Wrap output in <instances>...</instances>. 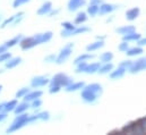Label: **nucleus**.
Wrapping results in <instances>:
<instances>
[{"mask_svg":"<svg viewBox=\"0 0 146 135\" xmlns=\"http://www.w3.org/2000/svg\"><path fill=\"white\" fill-rule=\"evenodd\" d=\"M79 92L82 101L87 104H94L103 93V86L100 83H90L85 84V86Z\"/></svg>","mask_w":146,"mask_h":135,"instance_id":"f257e3e1","label":"nucleus"},{"mask_svg":"<svg viewBox=\"0 0 146 135\" xmlns=\"http://www.w3.org/2000/svg\"><path fill=\"white\" fill-rule=\"evenodd\" d=\"M29 117H30V114L29 112H23V114L16 115V117L14 118V120L11 122V124L7 127L6 133L7 134H11V133L18 132L19 130H22L26 125H30L29 124Z\"/></svg>","mask_w":146,"mask_h":135,"instance_id":"f03ea898","label":"nucleus"},{"mask_svg":"<svg viewBox=\"0 0 146 135\" xmlns=\"http://www.w3.org/2000/svg\"><path fill=\"white\" fill-rule=\"evenodd\" d=\"M73 50H74L73 42H69V43H67L66 45H64V47L60 49V51L57 53L56 64H57V65H64V64L70 58V56L73 55Z\"/></svg>","mask_w":146,"mask_h":135,"instance_id":"7ed1b4c3","label":"nucleus"},{"mask_svg":"<svg viewBox=\"0 0 146 135\" xmlns=\"http://www.w3.org/2000/svg\"><path fill=\"white\" fill-rule=\"evenodd\" d=\"M74 80L67 74L65 73H57L56 75H53L50 78V83L49 84H57L59 86H61L62 89H65L67 85H69Z\"/></svg>","mask_w":146,"mask_h":135,"instance_id":"20e7f679","label":"nucleus"},{"mask_svg":"<svg viewBox=\"0 0 146 135\" xmlns=\"http://www.w3.org/2000/svg\"><path fill=\"white\" fill-rule=\"evenodd\" d=\"M146 70V57H137L136 60H133V64L128 69V73L136 75Z\"/></svg>","mask_w":146,"mask_h":135,"instance_id":"39448f33","label":"nucleus"},{"mask_svg":"<svg viewBox=\"0 0 146 135\" xmlns=\"http://www.w3.org/2000/svg\"><path fill=\"white\" fill-rule=\"evenodd\" d=\"M50 83V78L45 75H36L33 76L30 81V86L32 89H42L45 88L46 85H49Z\"/></svg>","mask_w":146,"mask_h":135,"instance_id":"423d86ee","label":"nucleus"},{"mask_svg":"<svg viewBox=\"0 0 146 135\" xmlns=\"http://www.w3.org/2000/svg\"><path fill=\"white\" fill-rule=\"evenodd\" d=\"M51 118V114L49 111H35V114L33 115H30L29 117V124H35V123H38V122H48L50 120Z\"/></svg>","mask_w":146,"mask_h":135,"instance_id":"0eeeda50","label":"nucleus"},{"mask_svg":"<svg viewBox=\"0 0 146 135\" xmlns=\"http://www.w3.org/2000/svg\"><path fill=\"white\" fill-rule=\"evenodd\" d=\"M18 45L21 47L22 50L27 51V50H31V49L35 48L36 45H38V43H37L35 35H32V36H23V39L21 40Z\"/></svg>","mask_w":146,"mask_h":135,"instance_id":"6e6552de","label":"nucleus"},{"mask_svg":"<svg viewBox=\"0 0 146 135\" xmlns=\"http://www.w3.org/2000/svg\"><path fill=\"white\" fill-rule=\"evenodd\" d=\"M119 9V5L115 3H111V2H102L100 5V9H99V15L101 16H106V15H111L112 13H114L115 10Z\"/></svg>","mask_w":146,"mask_h":135,"instance_id":"1a4fd4ad","label":"nucleus"},{"mask_svg":"<svg viewBox=\"0 0 146 135\" xmlns=\"http://www.w3.org/2000/svg\"><path fill=\"white\" fill-rule=\"evenodd\" d=\"M127 73V69L121 66H118V67H114L111 72L109 73V78L111 81H118V80H121Z\"/></svg>","mask_w":146,"mask_h":135,"instance_id":"9d476101","label":"nucleus"},{"mask_svg":"<svg viewBox=\"0 0 146 135\" xmlns=\"http://www.w3.org/2000/svg\"><path fill=\"white\" fill-rule=\"evenodd\" d=\"M85 5H86V0H68V2H67V9L70 13H76L82 7H84Z\"/></svg>","mask_w":146,"mask_h":135,"instance_id":"9b49d317","label":"nucleus"},{"mask_svg":"<svg viewBox=\"0 0 146 135\" xmlns=\"http://www.w3.org/2000/svg\"><path fill=\"white\" fill-rule=\"evenodd\" d=\"M139 15H141V8L139 7H131V8L126 10L125 17L128 22H134L139 17Z\"/></svg>","mask_w":146,"mask_h":135,"instance_id":"f8f14e48","label":"nucleus"},{"mask_svg":"<svg viewBox=\"0 0 146 135\" xmlns=\"http://www.w3.org/2000/svg\"><path fill=\"white\" fill-rule=\"evenodd\" d=\"M104 45H106V41L104 40H98V39H95V41L88 43L85 49H86L87 52H95V51L101 50Z\"/></svg>","mask_w":146,"mask_h":135,"instance_id":"ddd939ff","label":"nucleus"},{"mask_svg":"<svg viewBox=\"0 0 146 135\" xmlns=\"http://www.w3.org/2000/svg\"><path fill=\"white\" fill-rule=\"evenodd\" d=\"M84 86H85V82H83V81H73L64 90L66 92H68V93H75V92H79Z\"/></svg>","mask_w":146,"mask_h":135,"instance_id":"4468645a","label":"nucleus"},{"mask_svg":"<svg viewBox=\"0 0 146 135\" xmlns=\"http://www.w3.org/2000/svg\"><path fill=\"white\" fill-rule=\"evenodd\" d=\"M127 57L129 58H137V57H141L143 53H144V48L143 47H139V45H134V47H129V49L125 52Z\"/></svg>","mask_w":146,"mask_h":135,"instance_id":"2eb2a0df","label":"nucleus"},{"mask_svg":"<svg viewBox=\"0 0 146 135\" xmlns=\"http://www.w3.org/2000/svg\"><path fill=\"white\" fill-rule=\"evenodd\" d=\"M52 8H53L52 2H51V1L45 0V1H44V2L38 7V9L36 10V14L38 15V16H48Z\"/></svg>","mask_w":146,"mask_h":135,"instance_id":"dca6fc26","label":"nucleus"},{"mask_svg":"<svg viewBox=\"0 0 146 135\" xmlns=\"http://www.w3.org/2000/svg\"><path fill=\"white\" fill-rule=\"evenodd\" d=\"M34 35H35V37H36L38 45L50 42V41L52 40V37H53V33H52L51 31H45V32H43V33H36V34H34Z\"/></svg>","mask_w":146,"mask_h":135,"instance_id":"f3484780","label":"nucleus"},{"mask_svg":"<svg viewBox=\"0 0 146 135\" xmlns=\"http://www.w3.org/2000/svg\"><path fill=\"white\" fill-rule=\"evenodd\" d=\"M42 96H43V91H42V90H40V89H34V90H30L29 93L23 98V100L27 102H32L33 100H35V99L42 98Z\"/></svg>","mask_w":146,"mask_h":135,"instance_id":"a211bd4d","label":"nucleus"},{"mask_svg":"<svg viewBox=\"0 0 146 135\" xmlns=\"http://www.w3.org/2000/svg\"><path fill=\"white\" fill-rule=\"evenodd\" d=\"M95 58V55L93 52H84L82 55H78L75 59H74V65H77L79 63H84V61H91Z\"/></svg>","mask_w":146,"mask_h":135,"instance_id":"6ab92c4d","label":"nucleus"},{"mask_svg":"<svg viewBox=\"0 0 146 135\" xmlns=\"http://www.w3.org/2000/svg\"><path fill=\"white\" fill-rule=\"evenodd\" d=\"M22 61H23V59H22V57H10L6 63H5V69H14V68H16L17 66H19L21 64H22Z\"/></svg>","mask_w":146,"mask_h":135,"instance_id":"aec40b11","label":"nucleus"},{"mask_svg":"<svg viewBox=\"0 0 146 135\" xmlns=\"http://www.w3.org/2000/svg\"><path fill=\"white\" fill-rule=\"evenodd\" d=\"M87 19H88L87 13L83 11V10L82 11L78 10V13L76 14V16L74 18V23H75V25H82V24H85L87 22Z\"/></svg>","mask_w":146,"mask_h":135,"instance_id":"412c9836","label":"nucleus"},{"mask_svg":"<svg viewBox=\"0 0 146 135\" xmlns=\"http://www.w3.org/2000/svg\"><path fill=\"white\" fill-rule=\"evenodd\" d=\"M29 109H31V104H30V102L24 101V100H23L22 102H18V103H17V106H16V108H15V110H14V114H15V115H18V114L27 112Z\"/></svg>","mask_w":146,"mask_h":135,"instance_id":"4be33fe9","label":"nucleus"},{"mask_svg":"<svg viewBox=\"0 0 146 135\" xmlns=\"http://www.w3.org/2000/svg\"><path fill=\"white\" fill-rule=\"evenodd\" d=\"M101 63L100 61H88L87 63V66H86V70H85V74L87 75H93V74H98V70L100 68Z\"/></svg>","mask_w":146,"mask_h":135,"instance_id":"5701e85b","label":"nucleus"},{"mask_svg":"<svg viewBox=\"0 0 146 135\" xmlns=\"http://www.w3.org/2000/svg\"><path fill=\"white\" fill-rule=\"evenodd\" d=\"M114 68V65L112 64V61L110 63H101L100 68L98 70L99 75H109V73Z\"/></svg>","mask_w":146,"mask_h":135,"instance_id":"b1692460","label":"nucleus"},{"mask_svg":"<svg viewBox=\"0 0 146 135\" xmlns=\"http://www.w3.org/2000/svg\"><path fill=\"white\" fill-rule=\"evenodd\" d=\"M99 9H100V5L90 2V5L86 7V13H87L88 17H95L99 15Z\"/></svg>","mask_w":146,"mask_h":135,"instance_id":"393cba45","label":"nucleus"},{"mask_svg":"<svg viewBox=\"0 0 146 135\" xmlns=\"http://www.w3.org/2000/svg\"><path fill=\"white\" fill-rule=\"evenodd\" d=\"M135 124H136L135 120H130V122H128L127 124H125V125L120 128V131H121L122 135H133Z\"/></svg>","mask_w":146,"mask_h":135,"instance_id":"a878e982","label":"nucleus"},{"mask_svg":"<svg viewBox=\"0 0 146 135\" xmlns=\"http://www.w3.org/2000/svg\"><path fill=\"white\" fill-rule=\"evenodd\" d=\"M135 31H136L135 25H122V26L115 29V32L118 34H120L121 36L128 33H131V32H135Z\"/></svg>","mask_w":146,"mask_h":135,"instance_id":"bb28decb","label":"nucleus"},{"mask_svg":"<svg viewBox=\"0 0 146 135\" xmlns=\"http://www.w3.org/2000/svg\"><path fill=\"white\" fill-rule=\"evenodd\" d=\"M142 37V34L138 33L137 31L135 32H131V33H128L126 35H122V40L123 41H127V42H137L139 39Z\"/></svg>","mask_w":146,"mask_h":135,"instance_id":"cd10ccee","label":"nucleus"},{"mask_svg":"<svg viewBox=\"0 0 146 135\" xmlns=\"http://www.w3.org/2000/svg\"><path fill=\"white\" fill-rule=\"evenodd\" d=\"M22 39H23V35H22V34H18V35H16V36H14V37L7 40V41L5 42V45H6L8 49L14 48V47H16V45L19 44V42H21Z\"/></svg>","mask_w":146,"mask_h":135,"instance_id":"c85d7f7f","label":"nucleus"},{"mask_svg":"<svg viewBox=\"0 0 146 135\" xmlns=\"http://www.w3.org/2000/svg\"><path fill=\"white\" fill-rule=\"evenodd\" d=\"M88 32H91V27H90V26L84 25V24H82V25H76V27L74 29V31H73V36L79 35V34H86V33H88Z\"/></svg>","mask_w":146,"mask_h":135,"instance_id":"c756f323","label":"nucleus"},{"mask_svg":"<svg viewBox=\"0 0 146 135\" xmlns=\"http://www.w3.org/2000/svg\"><path fill=\"white\" fill-rule=\"evenodd\" d=\"M18 103V99H13V100H9V101L5 102V112L9 114V112H14L16 106Z\"/></svg>","mask_w":146,"mask_h":135,"instance_id":"7c9ffc66","label":"nucleus"},{"mask_svg":"<svg viewBox=\"0 0 146 135\" xmlns=\"http://www.w3.org/2000/svg\"><path fill=\"white\" fill-rule=\"evenodd\" d=\"M114 58V55L111 52V51H106V52H102L99 57V61L100 63H110L112 61Z\"/></svg>","mask_w":146,"mask_h":135,"instance_id":"2f4dec72","label":"nucleus"},{"mask_svg":"<svg viewBox=\"0 0 146 135\" xmlns=\"http://www.w3.org/2000/svg\"><path fill=\"white\" fill-rule=\"evenodd\" d=\"M16 16H17V13L14 14L13 16H10V17H7V18L2 19V22H1V24H0V29H6L7 26H11V24L14 23Z\"/></svg>","mask_w":146,"mask_h":135,"instance_id":"473e14b6","label":"nucleus"},{"mask_svg":"<svg viewBox=\"0 0 146 135\" xmlns=\"http://www.w3.org/2000/svg\"><path fill=\"white\" fill-rule=\"evenodd\" d=\"M30 90H31V89H30L29 86H24V88L18 89V90L16 91V93H15V98H16V99H23V98L29 93Z\"/></svg>","mask_w":146,"mask_h":135,"instance_id":"72a5a7b5","label":"nucleus"},{"mask_svg":"<svg viewBox=\"0 0 146 135\" xmlns=\"http://www.w3.org/2000/svg\"><path fill=\"white\" fill-rule=\"evenodd\" d=\"M30 104H31V109H32V110L38 111V110L41 109L43 102H42V99H41V98H38V99H35V100H33L32 102H30Z\"/></svg>","mask_w":146,"mask_h":135,"instance_id":"f704fd0d","label":"nucleus"},{"mask_svg":"<svg viewBox=\"0 0 146 135\" xmlns=\"http://www.w3.org/2000/svg\"><path fill=\"white\" fill-rule=\"evenodd\" d=\"M87 63H88V61H84V63H79V64L75 65V66H76V68H75V73H76V74H85Z\"/></svg>","mask_w":146,"mask_h":135,"instance_id":"c9c22d12","label":"nucleus"},{"mask_svg":"<svg viewBox=\"0 0 146 135\" xmlns=\"http://www.w3.org/2000/svg\"><path fill=\"white\" fill-rule=\"evenodd\" d=\"M61 26H62V30H67V31H74V29L76 27L75 23L69 22V21L62 22V23H61Z\"/></svg>","mask_w":146,"mask_h":135,"instance_id":"e433bc0d","label":"nucleus"},{"mask_svg":"<svg viewBox=\"0 0 146 135\" xmlns=\"http://www.w3.org/2000/svg\"><path fill=\"white\" fill-rule=\"evenodd\" d=\"M129 47H130V44H129V42H127V41H123V40H121V42L118 44V50L119 51H121V52H126L128 49H129Z\"/></svg>","mask_w":146,"mask_h":135,"instance_id":"4c0bfd02","label":"nucleus"},{"mask_svg":"<svg viewBox=\"0 0 146 135\" xmlns=\"http://www.w3.org/2000/svg\"><path fill=\"white\" fill-rule=\"evenodd\" d=\"M61 90H62V88L57 85V84H49V93L50 94H57Z\"/></svg>","mask_w":146,"mask_h":135,"instance_id":"58836bf2","label":"nucleus"},{"mask_svg":"<svg viewBox=\"0 0 146 135\" xmlns=\"http://www.w3.org/2000/svg\"><path fill=\"white\" fill-rule=\"evenodd\" d=\"M56 59H57V55L56 53H49L44 57V63L46 64H56Z\"/></svg>","mask_w":146,"mask_h":135,"instance_id":"ea45409f","label":"nucleus"},{"mask_svg":"<svg viewBox=\"0 0 146 135\" xmlns=\"http://www.w3.org/2000/svg\"><path fill=\"white\" fill-rule=\"evenodd\" d=\"M10 57H11V53L8 52V51H5V52L0 53V64H5Z\"/></svg>","mask_w":146,"mask_h":135,"instance_id":"a19ab883","label":"nucleus"},{"mask_svg":"<svg viewBox=\"0 0 146 135\" xmlns=\"http://www.w3.org/2000/svg\"><path fill=\"white\" fill-rule=\"evenodd\" d=\"M31 0H13V8H18L23 5H26L27 2H30Z\"/></svg>","mask_w":146,"mask_h":135,"instance_id":"79ce46f5","label":"nucleus"},{"mask_svg":"<svg viewBox=\"0 0 146 135\" xmlns=\"http://www.w3.org/2000/svg\"><path fill=\"white\" fill-rule=\"evenodd\" d=\"M136 122H137V124L142 127V130L145 132V134H146V116H143V117L136 119Z\"/></svg>","mask_w":146,"mask_h":135,"instance_id":"37998d69","label":"nucleus"},{"mask_svg":"<svg viewBox=\"0 0 146 135\" xmlns=\"http://www.w3.org/2000/svg\"><path fill=\"white\" fill-rule=\"evenodd\" d=\"M131 64H133V60H131V59H126V60H122V61L120 63V65H119V66L126 68V69H127V72H128V69L130 68Z\"/></svg>","mask_w":146,"mask_h":135,"instance_id":"c03bdc74","label":"nucleus"},{"mask_svg":"<svg viewBox=\"0 0 146 135\" xmlns=\"http://www.w3.org/2000/svg\"><path fill=\"white\" fill-rule=\"evenodd\" d=\"M60 11H61L60 8H52L48 16H49V17H56V16H58V15L60 14Z\"/></svg>","mask_w":146,"mask_h":135,"instance_id":"a18cd8bd","label":"nucleus"},{"mask_svg":"<svg viewBox=\"0 0 146 135\" xmlns=\"http://www.w3.org/2000/svg\"><path fill=\"white\" fill-rule=\"evenodd\" d=\"M136 43H137V45H139V47H143V48L146 47V36L145 37H143V36H142V37H141Z\"/></svg>","mask_w":146,"mask_h":135,"instance_id":"49530a36","label":"nucleus"},{"mask_svg":"<svg viewBox=\"0 0 146 135\" xmlns=\"http://www.w3.org/2000/svg\"><path fill=\"white\" fill-rule=\"evenodd\" d=\"M108 134L109 135H122V133H121V131H120V130L114 128V130H112V131H109V132H108Z\"/></svg>","mask_w":146,"mask_h":135,"instance_id":"de8ad7c7","label":"nucleus"},{"mask_svg":"<svg viewBox=\"0 0 146 135\" xmlns=\"http://www.w3.org/2000/svg\"><path fill=\"white\" fill-rule=\"evenodd\" d=\"M8 118V114L7 112H0V123H3L6 119Z\"/></svg>","mask_w":146,"mask_h":135,"instance_id":"09e8293b","label":"nucleus"},{"mask_svg":"<svg viewBox=\"0 0 146 135\" xmlns=\"http://www.w3.org/2000/svg\"><path fill=\"white\" fill-rule=\"evenodd\" d=\"M5 51H8V48L5 45V43L3 44H0V53H2Z\"/></svg>","mask_w":146,"mask_h":135,"instance_id":"8fccbe9b","label":"nucleus"},{"mask_svg":"<svg viewBox=\"0 0 146 135\" xmlns=\"http://www.w3.org/2000/svg\"><path fill=\"white\" fill-rule=\"evenodd\" d=\"M5 111V102H0V112Z\"/></svg>","mask_w":146,"mask_h":135,"instance_id":"3c124183","label":"nucleus"},{"mask_svg":"<svg viewBox=\"0 0 146 135\" xmlns=\"http://www.w3.org/2000/svg\"><path fill=\"white\" fill-rule=\"evenodd\" d=\"M113 19H114V16H109V17L106 19V22H107V23H111V22H113Z\"/></svg>","mask_w":146,"mask_h":135,"instance_id":"603ef678","label":"nucleus"},{"mask_svg":"<svg viewBox=\"0 0 146 135\" xmlns=\"http://www.w3.org/2000/svg\"><path fill=\"white\" fill-rule=\"evenodd\" d=\"M96 39H98V40H104V41H106L107 36H106V35H98V36H96Z\"/></svg>","mask_w":146,"mask_h":135,"instance_id":"864d4df0","label":"nucleus"},{"mask_svg":"<svg viewBox=\"0 0 146 135\" xmlns=\"http://www.w3.org/2000/svg\"><path fill=\"white\" fill-rule=\"evenodd\" d=\"M3 73H5V68H1V69H0V75L3 74Z\"/></svg>","mask_w":146,"mask_h":135,"instance_id":"5fc2aeb1","label":"nucleus"},{"mask_svg":"<svg viewBox=\"0 0 146 135\" xmlns=\"http://www.w3.org/2000/svg\"><path fill=\"white\" fill-rule=\"evenodd\" d=\"M2 19H3V17H2V15L0 14V24H1V22H2Z\"/></svg>","mask_w":146,"mask_h":135,"instance_id":"6e6d98bb","label":"nucleus"},{"mask_svg":"<svg viewBox=\"0 0 146 135\" xmlns=\"http://www.w3.org/2000/svg\"><path fill=\"white\" fill-rule=\"evenodd\" d=\"M2 89H3V86L0 84V93H1V91H2Z\"/></svg>","mask_w":146,"mask_h":135,"instance_id":"4d7b16f0","label":"nucleus"},{"mask_svg":"<svg viewBox=\"0 0 146 135\" xmlns=\"http://www.w3.org/2000/svg\"><path fill=\"white\" fill-rule=\"evenodd\" d=\"M90 1H93V0H90Z\"/></svg>","mask_w":146,"mask_h":135,"instance_id":"13d9d810","label":"nucleus"}]
</instances>
